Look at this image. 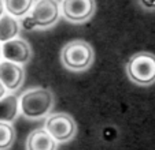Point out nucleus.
Here are the masks:
<instances>
[{
	"instance_id": "obj_1",
	"label": "nucleus",
	"mask_w": 155,
	"mask_h": 150,
	"mask_svg": "<svg viewBox=\"0 0 155 150\" xmlns=\"http://www.w3.org/2000/svg\"><path fill=\"white\" fill-rule=\"evenodd\" d=\"M54 107V94L48 89L37 87L22 94L19 101L21 112L28 119H40L50 113Z\"/></svg>"
},
{
	"instance_id": "obj_10",
	"label": "nucleus",
	"mask_w": 155,
	"mask_h": 150,
	"mask_svg": "<svg viewBox=\"0 0 155 150\" xmlns=\"http://www.w3.org/2000/svg\"><path fill=\"white\" fill-rule=\"evenodd\" d=\"M18 98L12 94H7L0 98V121L10 123L18 115Z\"/></svg>"
},
{
	"instance_id": "obj_4",
	"label": "nucleus",
	"mask_w": 155,
	"mask_h": 150,
	"mask_svg": "<svg viewBox=\"0 0 155 150\" xmlns=\"http://www.w3.org/2000/svg\"><path fill=\"white\" fill-rule=\"evenodd\" d=\"M126 74L132 82L141 86L155 81V56L148 52H137L126 63Z\"/></svg>"
},
{
	"instance_id": "obj_9",
	"label": "nucleus",
	"mask_w": 155,
	"mask_h": 150,
	"mask_svg": "<svg viewBox=\"0 0 155 150\" xmlns=\"http://www.w3.org/2000/svg\"><path fill=\"white\" fill-rule=\"evenodd\" d=\"M28 150H56V141L45 130H35L26 141Z\"/></svg>"
},
{
	"instance_id": "obj_8",
	"label": "nucleus",
	"mask_w": 155,
	"mask_h": 150,
	"mask_svg": "<svg viewBox=\"0 0 155 150\" xmlns=\"http://www.w3.org/2000/svg\"><path fill=\"white\" fill-rule=\"evenodd\" d=\"M0 82L6 90H17L24 82V68L19 64L12 61H2L0 63Z\"/></svg>"
},
{
	"instance_id": "obj_17",
	"label": "nucleus",
	"mask_w": 155,
	"mask_h": 150,
	"mask_svg": "<svg viewBox=\"0 0 155 150\" xmlns=\"http://www.w3.org/2000/svg\"><path fill=\"white\" fill-rule=\"evenodd\" d=\"M0 56H2V46H0Z\"/></svg>"
},
{
	"instance_id": "obj_13",
	"label": "nucleus",
	"mask_w": 155,
	"mask_h": 150,
	"mask_svg": "<svg viewBox=\"0 0 155 150\" xmlns=\"http://www.w3.org/2000/svg\"><path fill=\"white\" fill-rule=\"evenodd\" d=\"M15 138L14 128L10 123L0 121V150H6L12 145Z\"/></svg>"
},
{
	"instance_id": "obj_6",
	"label": "nucleus",
	"mask_w": 155,
	"mask_h": 150,
	"mask_svg": "<svg viewBox=\"0 0 155 150\" xmlns=\"http://www.w3.org/2000/svg\"><path fill=\"white\" fill-rule=\"evenodd\" d=\"M96 10L95 0H63L61 11L73 23H84L91 19Z\"/></svg>"
},
{
	"instance_id": "obj_5",
	"label": "nucleus",
	"mask_w": 155,
	"mask_h": 150,
	"mask_svg": "<svg viewBox=\"0 0 155 150\" xmlns=\"http://www.w3.org/2000/svg\"><path fill=\"white\" fill-rule=\"evenodd\" d=\"M56 142H68L76 135L77 124L68 113H52L45 120V128Z\"/></svg>"
},
{
	"instance_id": "obj_3",
	"label": "nucleus",
	"mask_w": 155,
	"mask_h": 150,
	"mask_svg": "<svg viewBox=\"0 0 155 150\" xmlns=\"http://www.w3.org/2000/svg\"><path fill=\"white\" fill-rule=\"evenodd\" d=\"M61 60L71 71H84L94 61V49L84 40L70 41L62 49Z\"/></svg>"
},
{
	"instance_id": "obj_11",
	"label": "nucleus",
	"mask_w": 155,
	"mask_h": 150,
	"mask_svg": "<svg viewBox=\"0 0 155 150\" xmlns=\"http://www.w3.org/2000/svg\"><path fill=\"white\" fill-rule=\"evenodd\" d=\"M18 33H19V25L17 19L10 14L2 15L0 17V42H7L12 38H17Z\"/></svg>"
},
{
	"instance_id": "obj_16",
	"label": "nucleus",
	"mask_w": 155,
	"mask_h": 150,
	"mask_svg": "<svg viewBox=\"0 0 155 150\" xmlns=\"http://www.w3.org/2000/svg\"><path fill=\"white\" fill-rule=\"evenodd\" d=\"M4 12V3H3V0H0V17L3 15Z\"/></svg>"
},
{
	"instance_id": "obj_7",
	"label": "nucleus",
	"mask_w": 155,
	"mask_h": 150,
	"mask_svg": "<svg viewBox=\"0 0 155 150\" xmlns=\"http://www.w3.org/2000/svg\"><path fill=\"white\" fill-rule=\"evenodd\" d=\"M2 55L7 61H12L15 64H25L32 58V48L22 38H12L3 42Z\"/></svg>"
},
{
	"instance_id": "obj_12",
	"label": "nucleus",
	"mask_w": 155,
	"mask_h": 150,
	"mask_svg": "<svg viewBox=\"0 0 155 150\" xmlns=\"http://www.w3.org/2000/svg\"><path fill=\"white\" fill-rule=\"evenodd\" d=\"M4 10L11 17L21 18L25 17L33 6V0H3Z\"/></svg>"
},
{
	"instance_id": "obj_14",
	"label": "nucleus",
	"mask_w": 155,
	"mask_h": 150,
	"mask_svg": "<svg viewBox=\"0 0 155 150\" xmlns=\"http://www.w3.org/2000/svg\"><path fill=\"white\" fill-rule=\"evenodd\" d=\"M137 4L144 11H155V0H137Z\"/></svg>"
},
{
	"instance_id": "obj_2",
	"label": "nucleus",
	"mask_w": 155,
	"mask_h": 150,
	"mask_svg": "<svg viewBox=\"0 0 155 150\" xmlns=\"http://www.w3.org/2000/svg\"><path fill=\"white\" fill-rule=\"evenodd\" d=\"M59 3L56 0H38L33 8L25 15L22 26L28 30L50 27L59 19Z\"/></svg>"
},
{
	"instance_id": "obj_15",
	"label": "nucleus",
	"mask_w": 155,
	"mask_h": 150,
	"mask_svg": "<svg viewBox=\"0 0 155 150\" xmlns=\"http://www.w3.org/2000/svg\"><path fill=\"white\" fill-rule=\"evenodd\" d=\"M4 95H6V87H4L3 83L0 82V98L4 97Z\"/></svg>"
}]
</instances>
